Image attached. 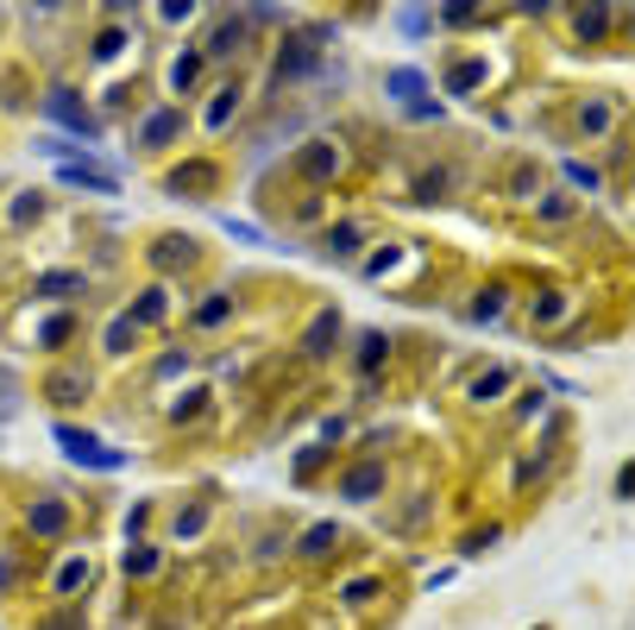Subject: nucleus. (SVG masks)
<instances>
[{
    "label": "nucleus",
    "mask_w": 635,
    "mask_h": 630,
    "mask_svg": "<svg viewBox=\"0 0 635 630\" xmlns=\"http://www.w3.org/2000/svg\"><path fill=\"white\" fill-rule=\"evenodd\" d=\"M566 177H573L578 190H592V196H597V183H604V177H597V171H585V164H566Z\"/></svg>",
    "instance_id": "obj_36"
},
{
    "label": "nucleus",
    "mask_w": 635,
    "mask_h": 630,
    "mask_svg": "<svg viewBox=\"0 0 635 630\" xmlns=\"http://www.w3.org/2000/svg\"><path fill=\"white\" fill-rule=\"evenodd\" d=\"M334 606L347 611V618H378V611L390 606V573L378 568V561H366V568H340L334 573Z\"/></svg>",
    "instance_id": "obj_2"
},
{
    "label": "nucleus",
    "mask_w": 635,
    "mask_h": 630,
    "mask_svg": "<svg viewBox=\"0 0 635 630\" xmlns=\"http://www.w3.org/2000/svg\"><path fill=\"white\" fill-rule=\"evenodd\" d=\"M390 479H397V467H390L385 454H352V460L334 467V492L347 498V505H378L390 492Z\"/></svg>",
    "instance_id": "obj_3"
},
{
    "label": "nucleus",
    "mask_w": 635,
    "mask_h": 630,
    "mask_svg": "<svg viewBox=\"0 0 635 630\" xmlns=\"http://www.w3.org/2000/svg\"><path fill=\"white\" fill-rule=\"evenodd\" d=\"M39 397L51 410H82V404L95 397V366H89V359H58V366L39 378Z\"/></svg>",
    "instance_id": "obj_6"
},
{
    "label": "nucleus",
    "mask_w": 635,
    "mask_h": 630,
    "mask_svg": "<svg viewBox=\"0 0 635 630\" xmlns=\"http://www.w3.org/2000/svg\"><path fill=\"white\" fill-rule=\"evenodd\" d=\"M334 335H340V309H321V315H315V328L303 335V354L308 359H328L334 354Z\"/></svg>",
    "instance_id": "obj_22"
},
{
    "label": "nucleus",
    "mask_w": 635,
    "mask_h": 630,
    "mask_svg": "<svg viewBox=\"0 0 635 630\" xmlns=\"http://www.w3.org/2000/svg\"><path fill=\"white\" fill-rule=\"evenodd\" d=\"M510 392H516V373H510V366H479V373L465 378V410H498Z\"/></svg>",
    "instance_id": "obj_12"
},
{
    "label": "nucleus",
    "mask_w": 635,
    "mask_h": 630,
    "mask_svg": "<svg viewBox=\"0 0 635 630\" xmlns=\"http://www.w3.org/2000/svg\"><path fill=\"white\" fill-rule=\"evenodd\" d=\"M39 587H44V606H89V592L101 587V561L70 542L51 568H39Z\"/></svg>",
    "instance_id": "obj_1"
},
{
    "label": "nucleus",
    "mask_w": 635,
    "mask_h": 630,
    "mask_svg": "<svg viewBox=\"0 0 635 630\" xmlns=\"http://www.w3.org/2000/svg\"><path fill=\"white\" fill-rule=\"evenodd\" d=\"M139 335H145V328H139L133 315L120 309V315H114V322H107V341H101V347H107V354H114V359H120V354H133V341H139Z\"/></svg>",
    "instance_id": "obj_28"
},
{
    "label": "nucleus",
    "mask_w": 635,
    "mask_h": 630,
    "mask_svg": "<svg viewBox=\"0 0 635 630\" xmlns=\"http://www.w3.org/2000/svg\"><path fill=\"white\" fill-rule=\"evenodd\" d=\"M76 291H89L82 272H39L32 277V296H76Z\"/></svg>",
    "instance_id": "obj_27"
},
{
    "label": "nucleus",
    "mask_w": 635,
    "mask_h": 630,
    "mask_svg": "<svg viewBox=\"0 0 635 630\" xmlns=\"http://www.w3.org/2000/svg\"><path fill=\"white\" fill-rule=\"evenodd\" d=\"M39 215H44V196L39 190H20V196H13V227H32Z\"/></svg>",
    "instance_id": "obj_34"
},
{
    "label": "nucleus",
    "mask_w": 635,
    "mask_h": 630,
    "mask_svg": "<svg viewBox=\"0 0 635 630\" xmlns=\"http://www.w3.org/2000/svg\"><path fill=\"white\" fill-rule=\"evenodd\" d=\"M289 177H303L308 190H328V183L340 177V139H315V145H303V152L289 158Z\"/></svg>",
    "instance_id": "obj_9"
},
{
    "label": "nucleus",
    "mask_w": 635,
    "mask_h": 630,
    "mask_svg": "<svg viewBox=\"0 0 635 630\" xmlns=\"http://www.w3.org/2000/svg\"><path fill=\"white\" fill-rule=\"evenodd\" d=\"M13 410H20V373L0 366V416H13Z\"/></svg>",
    "instance_id": "obj_35"
},
{
    "label": "nucleus",
    "mask_w": 635,
    "mask_h": 630,
    "mask_svg": "<svg viewBox=\"0 0 635 630\" xmlns=\"http://www.w3.org/2000/svg\"><path fill=\"white\" fill-rule=\"evenodd\" d=\"M573 126H578V139H604V133H616V101H611V95H592V101H578Z\"/></svg>",
    "instance_id": "obj_17"
},
{
    "label": "nucleus",
    "mask_w": 635,
    "mask_h": 630,
    "mask_svg": "<svg viewBox=\"0 0 635 630\" xmlns=\"http://www.w3.org/2000/svg\"><path fill=\"white\" fill-rule=\"evenodd\" d=\"M39 587V555L32 542H0V599H20Z\"/></svg>",
    "instance_id": "obj_10"
},
{
    "label": "nucleus",
    "mask_w": 635,
    "mask_h": 630,
    "mask_svg": "<svg viewBox=\"0 0 635 630\" xmlns=\"http://www.w3.org/2000/svg\"><path fill=\"white\" fill-rule=\"evenodd\" d=\"M195 82H202V51H176L171 70H164V89H171V101H190Z\"/></svg>",
    "instance_id": "obj_19"
},
{
    "label": "nucleus",
    "mask_w": 635,
    "mask_h": 630,
    "mask_svg": "<svg viewBox=\"0 0 635 630\" xmlns=\"http://www.w3.org/2000/svg\"><path fill=\"white\" fill-rule=\"evenodd\" d=\"M214 517H221V505H214L208 492H195V498H183V505H171V524H164V549H202L214 536Z\"/></svg>",
    "instance_id": "obj_5"
},
{
    "label": "nucleus",
    "mask_w": 635,
    "mask_h": 630,
    "mask_svg": "<svg viewBox=\"0 0 635 630\" xmlns=\"http://www.w3.org/2000/svg\"><path fill=\"white\" fill-rule=\"evenodd\" d=\"M498 542H503V524H479V530H465V536H460V555L472 561V555L498 549Z\"/></svg>",
    "instance_id": "obj_30"
},
{
    "label": "nucleus",
    "mask_w": 635,
    "mask_h": 630,
    "mask_svg": "<svg viewBox=\"0 0 635 630\" xmlns=\"http://www.w3.org/2000/svg\"><path fill=\"white\" fill-rule=\"evenodd\" d=\"M176 139H190V114L183 108H152V114L139 120V152H164V145H176Z\"/></svg>",
    "instance_id": "obj_11"
},
{
    "label": "nucleus",
    "mask_w": 635,
    "mask_h": 630,
    "mask_svg": "<svg viewBox=\"0 0 635 630\" xmlns=\"http://www.w3.org/2000/svg\"><path fill=\"white\" fill-rule=\"evenodd\" d=\"M233 108H239V82H221V95H214L208 114H202V133L221 139V133H227V120H233Z\"/></svg>",
    "instance_id": "obj_24"
},
{
    "label": "nucleus",
    "mask_w": 635,
    "mask_h": 630,
    "mask_svg": "<svg viewBox=\"0 0 635 630\" xmlns=\"http://www.w3.org/2000/svg\"><path fill=\"white\" fill-rule=\"evenodd\" d=\"M44 114L63 120V126H76V133H95V114L76 101V89H70V82H51V89H44Z\"/></svg>",
    "instance_id": "obj_14"
},
{
    "label": "nucleus",
    "mask_w": 635,
    "mask_h": 630,
    "mask_svg": "<svg viewBox=\"0 0 635 630\" xmlns=\"http://www.w3.org/2000/svg\"><path fill=\"white\" fill-rule=\"evenodd\" d=\"M623 20V13H616V7H597V13H578V44H597V32H604V26H616Z\"/></svg>",
    "instance_id": "obj_31"
},
{
    "label": "nucleus",
    "mask_w": 635,
    "mask_h": 630,
    "mask_svg": "<svg viewBox=\"0 0 635 630\" xmlns=\"http://www.w3.org/2000/svg\"><path fill=\"white\" fill-rule=\"evenodd\" d=\"M58 448H63V460H76V467H95V472H120L126 467V454L120 448H101V435L95 429H76V423H58Z\"/></svg>",
    "instance_id": "obj_8"
},
{
    "label": "nucleus",
    "mask_w": 635,
    "mask_h": 630,
    "mask_svg": "<svg viewBox=\"0 0 635 630\" xmlns=\"http://www.w3.org/2000/svg\"><path fill=\"white\" fill-rule=\"evenodd\" d=\"M164 542H145V536H133V542H126V549H120V573H126V580H133V587H152L157 573H164Z\"/></svg>",
    "instance_id": "obj_13"
},
{
    "label": "nucleus",
    "mask_w": 635,
    "mask_h": 630,
    "mask_svg": "<svg viewBox=\"0 0 635 630\" xmlns=\"http://www.w3.org/2000/svg\"><path fill=\"white\" fill-rule=\"evenodd\" d=\"M25 335H32V341H25V347H51V354H58L63 341L76 335V315H44V322H32Z\"/></svg>",
    "instance_id": "obj_23"
},
{
    "label": "nucleus",
    "mask_w": 635,
    "mask_h": 630,
    "mask_svg": "<svg viewBox=\"0 0 635 630\" xmlns=\"http://www.w3.org/2000/svg\"><path fill=\"white\" fill-rule=\"evenodd\" d=\"M616 498H635V460H623V467H616Z\"/></svg>",
    "instance_id": "obj_37"
},
{
    "label": "nucleus",
    "mask_w": 635,
    "mask_h": 630,
    "mask_svg": "<svg viewBox=\"0 0 635 630\" xmlns=\"http://www.w3.org/2000/svg\"><path fill=\"white\" fill-rule=\"evenodd\" d=\"M145 253H152V265H157V272H183V265H195V258H202L183 234H157L152 246H145Z\"/></svg>",
    "instance_id": "obj_20"
},
{
    "label": "nucleus",
    "mask_w": 635,
    "mask_h": 630,
    "mask_svg": "<svg viewBox=\"0 0 635 630\" xmlns=\"http://www.w3.org/2000/svg\"><path fill=\"white\" fill-rule=\"evenodd\" d=\"M58 177H63V183H76V190H89V196H114V190H120L114 171H101V164H89V158H70Z\"/></svg>",
    "instance_id": "obj_18"
},
{
    "label": "nucleus",
    "mask_w": 635,
    "mask_h": 630,
    "mask_svg": "<svg viewBox=\"0 0 635 630\" xmlns=\"http://www.w3.org/2000/svg\"><path fill=\"white\" fill-rule=\"evenodd\" d=\"M366 246V221H347V227H328V240H321V253L328 258H352Z\"/></svg>",
    "instance_id": "obj_26"
},
{
    "label": "nucleus",
    "mask_w": 635,
    "mask_h": 630,
    "mask_svg": "<svg viewBox=\"0 0 635 630\" xmlns=\"http://www.w3.org/2000/svg\"><path fill=\"white\" fill-rule=\"evenodd\" d=\"M157 20H164V26H190L195 7H157Z\"/></svg>",
    "instance_id": "obj_38"
},
{
    "label": "nucleus",
    "mask_w": 635,
    "mask_h": 630,
    "mask_svg": "<svg viewBox=\"0 0 635 630\" xmlns=\"http://www.w3.org/2000/svg\"><path fill=\"white\" fill-rule=\"evenodd\" d=\"M126 44H133V32H120V26H107V32H95V44H89V51H95V58L107 63V58H120Z\"/></svg>",
    "instance_id": "obj_33"
},
{
    "label": "nucleus",
    "mask_w": 635,
    "mask_h": 630,
    "mask_svg": "<svg viewBox=\"0 0 635 630\" xmlns=\"http://www.w3.org/2000/svg\"><path fill=\"white\" fill-rule=\"evenodd\" d=\"M227 315H233V296H208V303H202V309H195L190 322H195V328H221Z\"/></svg>",
    "instance_id": "obj_32"
},
{
    "label": "nucleus",
    "mask_w": 635,
    "mask_h": 630,
    "mask_svg": "<svg viewBox=\"0 0 635 630\" xmlns=\"http://www.w3.org/2000/svg\"><path fill=\"white\" fill-rule=\"evenodd\" d=\"M347 524H340V517H315V524H303V536H296V542H289V555H296V561H303V568H328V561H340V555H347Z\"/></svg>",
    "instance_id": "obj_7"
},
{
    "label": "nucleus",
    "mask_w": 635,
    "mask_h": 630,
    "mask_svg": "<svg viewBox=\"0 0 635 630\" xmlns=\"http://www.w3.org/2000/svg\"><path fill=\"white\" fill-rule=\"evenodd\" d=\"M164 183H171V196H214V183H221V164H214V158H195V164H176Z\"/></svg>",
    "instance_id": "obj_15"
},
{
    "label": "nucleus",
    "mask_w": 635,
    "mask_h": 630,
    "mask_svg": "<svg viewBox=\"0 0 635 630\" xmlns=\"http://www.w3.org/2000/svg\"><path fill=\"white\" fill-rule=\"evenodd\" d=\"M385 89H390L397 101H409V108H422V89H428V82H422V70H390Z\"/></svg>",
    "instance_id": "obj_29"
},
{
    "label": "nucleus",
    "mask_w": 635,
    "mask_h": 630,
    "mask_svg": "<svg viewBox=\"0 0 635 630\" xmlns=\"http://www.w3.org/2000/svg\"><path fill=\"white\" fill-rule=\"evenodd\" d=\"M25 542H44V549H70L76 542V505L63 492H39L25 505Z\"/></svg>",
    "instance_id": "obj_4"
},
{
    "label": "nucleus",
    "mask_w": 635,
    "mask_h": 630,
    "mask_svg": "<svg viewBox=\"0 0 635 630\" xmlns=\"http://www.w3.org/2000/svg\"><path fill=\"white\" fill-rule=\"evenodd\" d=\"M308 70H315V44L296 32V39H284V51H277V77H284V82H303Z\"/></svg>",
    "instance_id": "obj_21"
},
{
    "label": "nucleus",
    "mask_w": 635,
    "mask_h": 630,
    "mask_svg": "<svg viewBox=\"0 0 635 630\" xmlns=\"http://www.w3.org/2000/svg\"><path fill=\"white\" fill-rule=\"evenodd\" d=\"M535 630H554V624H535Z\"/></svg>",
    "instance_id": "obj_39"
},
{
    "label": "nucleus",
    "mask_w": 635,
    "mask_h": 630,
    "mask_svg": "<svg viewBox=\"0 0 635 630\" xmlns=\"http://www.w3.org/2000/svg\"><path fill=\"white\" fill-rule=\"evenodd\" d=\"M246 39H252V20H239V13H227V20L214 26V39H208V51H202V63H227L233 51H246Z\"/></svg>",
    "instance_id": "obj_16"
},
{
    "label": "nucleus",
    "mask_w": 635,
    "mask_h": 630,
    "mask_svg": "<svg viewBox=\"0 0 635 630\" xmlns=\"http://www.w3.org/2000/svg\"><path fill=\"white\" fill-rule=\"evenodd\" d=\"M25 630H89V606H44Z\"/></svg>",
    "instance_id": "obj_25"
}]
</instances>
